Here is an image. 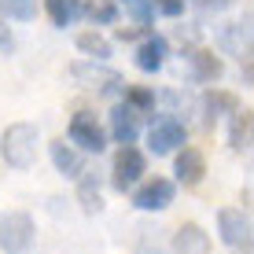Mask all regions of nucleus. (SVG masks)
I'll return each instance as SVG.
<instances>
[{
	"label": "nucleus",
	"instance_id": "f257e3e1",
	"mask_svg": "<svg viewBox=\"0 0 254 254\" xmlns=\"http://www.w3.org/2000/svg\"><path fill=\"white\" fill-rule=\"evenodd\" d=\"M37 126H30V122H15V126L4 129V136H0V155H4V162L11 166V170H30L33 162H37Z\"/></svg>",
	"mask_w": 254,
	"mask_h": 254
},
{
	"label": "nucleus",
	"instance_id": "f03ea898",
	"mask_svg": "<svg viewBox=\"0 0 254 254\" xmlns=\"http://www.w3.org/2000/svg\"><path fill=\"white\" fill-rule=\"evenodd\" d=\"M33 243V217L26 210H11L0 221V251L4 254H26Z\"/></svg>",
	"mask_w": 254,
	"mask_h": 254
},
{
	"label": "nucleus",
	"instance_id": "7ed1b4c3",
	"mask_svg": "<svg viewBox=\"0 0 254 254\" xmlns=\"http://www.w3.org/2000/svg\"><path fill=\"white\" fill-rule=\"evenodd\" d=\"M70 77L85 89H100V92H115L122 89V74L111 66H103V59H81V63L70 66Z\"/></svg>",
	"mask_w": 254,
	"mask_h": 254
},
{
	"label": "nucleus",
	"instance_id": "20e7f679",
	"mask_svg": "<svg viewBox=\"0 0 254 254\" xmlns=\"http://www.w3.org/2000/svg\"><path fill=\"white\" fill-rule=\"evenodd\" d=\"M144 170H147V159H144V151L133 144H122V151L115 155V170H111V185H115L118 191H129L136 185L140 177H144Z\"/></svg>",
	"mask_w": 254,
	"mask_h": 254
},
{
	"label": "nucleus",
	"instance_id": "39448f33",
	"mask_svg": "<svg viewBox=\"0 0 254 254\" xmlns=\"http://www.w3.org/2000/svg\"><path fill=\"white\" fill-rule=\"evenodd\" d=\"M70 144H77L81 151H92L100 155L103 147H107V133H103V126L96 122V115H89V111H81V115L70 118Z\"/></svg>",
	"mask_w": 254,
	"mask_h": 254
},
{
	"label": "nucleus",
	"instance_id": "423d86ee",
	"mask_svg": "<svg viewBox=\"0 0 254 254\" xmlns=\"http://www.w3.org/2000/svg\"><path fill=\"white\" fill-rule=\"evenodd\" d=\"M217 232H221V240L229 243V247L251 251V217H247V210L225 206L221 214H217Z\"/></svg>",
	"mask_w": 254,
	"mask_h": 254
},
{
	"label": "nucleus",
	"instance_id": "0eeeda50",
	"mask_svg": "<svg viewBox=\"0 0 254 254\" xmlns=\"http://www.w3.org/2000/svg\"><path fill=\"white\" fill-rule=\"evenodd\" d=\"M185 140H188L185 122H177L173 115H166V118H159L151 126V133H147V147H151L155 155H170V151H177Z\"/></svg>",
	"mask_w": 254,
	"mask_h": 254
},
{
	"label": "nucleus",
	"instance_id": "6e6552de",
	"mask_svg": "<svg viewBox=\"0 0 254 254\" xmlns=\"http://www.w3.org/2000/svg\"><path fill=\"white\" fill-rule=\"evenodd\" d=\"M173 195H177V185L166 181V177H155V181H147L144 188L133 191V206L136 210H166L173 203Z\"/></svg>",
	"mask_w": 254,
	"mask_h": 254
},
{
	"label": "nucleus",
	"instance_id": "1a4fd4ad",
	"mask_svg": "<svg viewBox=\"0 0 254 254\" xmlns=\"http://www.w3.org/2000/svg\"><path fill=\"white\" fill-rule=\"evenodd\" d=\"M173 173H177V181H181L185 188H195L199 181L206 177V159H203V151H199V147H185V144H181L177 162H173Z\"/></svg>",
	"mask_w": 254,
	"mask_h": 254
},
{
	"label": "nucleus",
	"instance_id": "9d476101",
	"mask_svg": "<svg viewBox=\"0 0 254 254\" xmlns=\"http://www.w3.org/2000/svg\"><path fill=\"white\" fill-rule=\"evenodd\" d=\"M221 48L247 66V63H251V19L225 26V30H221Z\"/></svg>",
	"mask_w": 254,
	"mask_h": 254
},
{
	"label": "nucleus",
	"instance_id": "9b49d317",
	"mask_svg": "<svg viewBox=\"0 0 254 254\" xmlns=\"http://www.w3.org/2000/svg\"><path fill=\"white\" fill-rule=\"evenodd\" d=\"M185 59H188V70H191V77H195V81H217V77H221V70H225L221 59H217L210 48H188Z\"/></svg>",
	"mask_w": 254,
	"mask_h": 254
},
{
	"label": "nucleus",
	"instance_id": "f8f14e48",
	"mask_svg": "<svg viewBox=\"0 0 254 254\" xmlns=\"http://www.w3.org/2000/svg\"><path fill=\"white\" fill-rule=\"evenodd\" d=\"M166 56H170V45H166V37H159V33H147L144 45L136 48V66L144 70V74H155V70H162Z\"/></svg>",
	"mask_w": 254,
	"mask_h": 254
},
{
	"label": "nucleus",
	"instance_id": "ddd939ff",
	"mask_svg": "<svg viewBox=\"0 0 254 254\" xmlns=\"http://www.w3.org/2000/svg\"><path fill=\"white\" fill-rule=\"evenodd\" d=\"M140 133V111H133L129 103H118L115 111H111V136L118 140V144H133Z\"/></svg>",
	"mask_w": 254,
	"mask_h": 254
},
{
	"label": "nucleus",
	"instance_id": "4468645a",
	"mask_svg": "<svg viewBox=\"0 0 254 254\" xmlns=\"http://www.w3.org/2000/svg\"><path fill=\"white\" fill-rule=\"evenodd\" d=\"M173 251L177 254H210V236L195 221H185L173 232Z\"/></svg>",
	"mask_w": 254,
	"mask_h": 254
},
{
	"label": "nucleus",
	"instance_id": "2eb2a0df",
	"mask_svg": "<svg viewBox=\"0 0 254 254\" xmlns=\"http://www.w3.org/2000/svg\"><path fill=\"white\" fill-rule=\"evenodd\" d=\"M52 151V162H56V170L63 173V177H81V170H85V159L74 151V147L66 144V140H56V144L48 147Z\"/></svg>",
	"mask_w": 254,
	"mask_h": 254
},
{
	"label": "nucleus",
	"instance_id": "dca6fc26",
	"mask_svg": "<svg viewBox=\"0 0 254 254\" xmlns=\"http://www.w3.org/2000/svg\"><path fill=\"white\" fill-rule=\"evenodd\" d=\"M251 126H254V111L251 107H236L232 111V122H229V144L236 151H247L251 147Z\"/></svg>",
	"mask_w": 254,
	"mask_h": 254
},
{
	"label": "nucleus",
	"instance_id": "f3484780",
	"mask_svg": "<svg viewBox=\"0 0 254 254\" xmlns=\"http://www.w3.org/2000/svg\"><path fill=\"white\" fill-rule=\"evenodd\" d=\"M77 203H81L85 214H100L103 210V195H100V177L96 173H85L77 177Z\"/></svg>",
	"mask_w": 254,
	"mask_h": 254
},
{
	"label": "nucleus",
	"instance_id": "a211bd4d",
	"mask_svg": "<svg viewBox=\"0 0 254 254\" xmlns=\"http://www.w3.org/2000/svg\"><path fill=\"white\" fill-rule=\"evenodd\" d=\"M199 107H203V122L210 126V122H214L217 115H225V111L232 115L240 103H236V96H232V92H217V89H214V92H206V96H203V103H199Z\"/></svg>",
	"mask_w": 254,
	"mask_h": 254
},
{
	"label": "nucleus",
	"instance_id": "6ab92c4d",
	"mask_svg": "<svg viewBox=\"0 0 254 254\" xmlns=\"http://www.w3.org/2000/svg\"><path fill=\"white\" fill-rule=\"evenodd\" d=\"M45 11L59 30H66V26H74V19L81 15V0H45Z\"/></svg>",
	"mask_w": 254,
	"mask_h": 254
},
{
	"label": "nucleus",
	"instance_id": "aec40b11",
	"mask_svg": "<svg viewBox=\"0 0 254 254\" xmlns=\"http://www.w3.org/2000/svg\"><path fill=\"white\" fill-rule=\"evenodd\" d=\"M77 52H85L89 59H107L111 56V41L100 37V33H77Z\"/></svg>",
	"mask_w": 254,
	"mask_h": 254
},
{
	"label": "nucleus",
	"instance_id": "412c9836",
	"mask_svg": "<svg viewBox=\"0 0 254 254\" xmlns=\"http://www.w3.org/2000/svg\"><path fill=\"white\" fill-rule=\"evenodd\" d=\"M126 89V103L133 111H140V115H147V111H155V92L144 89V85H122Z\"/></svg>",
	"mask_w": 254,
	"mask_h": 254
},
{
	"label": "nucleus",
	"instance_id": "4be33fe9",
	"mask_svg": "<svg viewBox=\"0 0 254 254\" xmlns=\"http://www.w3.org/2000/svg\"><path fill=\"white\" fill-rule=\"evenodd\" d=\"M89 19L96 26L118 22V0H89Z\"/></svg>",
	"mask_w": 254,
	"mask_h": 254
},
{
	"label": "nucleus",
	"instance_id": "5701e85b",
	"mask_svg": "<svg viewBox=\"0 0 254 254\" xmlns=\"http://www.w3.org/2000/svg\"><path fill=\"white\" fill-rule=\"evenodd\" d=\"M0 7L7 11V19H19V22H30L37 15V0H0Z\"/></svg>",
	"mask_w": 254,
	"mask_h": 254
},
{
	"label": "nucleus",
	"instance_id": "b1692460",
	"mask_svg": "<svg viewBox=\"0 0 254 254\" xmlns=\"http://www.w3.org/2000/svg\"><path fill=\"white\" fill-rule=\"evenodd\" d=\"M122 4H126V11L133 15L140 26H151V19H155V4L151 0H122Z\"/></svg>",
	"mask_w": 254,
	"mask_h": 254
},
{
	"label": "nucleus",
	"instance_id": "393cba45",
	"mask_svg": "<svg viewBox=\"0 0 254 254\" xmlns=\"http://www.w3.org/2000/svg\"><path fill=\"white\" fill-rule=\"evenodd\" d=\"M151 4L159 7L166 19H181V15H185V0H151Z\"/></svg>",
	"mask_w": 254,
	"mask_h": 254
},
{
	"label": "nucleus",
	"instance_id": "a878e982",
	"mask_svg": "<svg viewBox=\"0 0 254 254\" xmlns=\"http://www.w3.org/2000/svg\"><path fill=\"white\" fill-rule=\"evenodd\" d=\"M11 48H15V33L0 22V52H11Z\"/></svg>",
	"mask_w": 254,
	"mask_h": 254
},
{
	"label": "nucleus",
	"instance_id": "bb28decb",
	"mask_svg": "<svg viewBox=\"0 0 254 254\" xmlns=\"http://www.w3.org/2000/svg\"><path fill=\"white\" fill-rule=\"evenodd\" d=\"M195 4H203V7H214V11H217V7H229L232 0H195Z\"/></svg>",
	"mask_w": 254,
	"mask_h": 254
},
{
	"label": "nucleus",
	"instance_id": "cd10ccee",
	"mask_svg": "<svg viewBox=\"0 0 254 254\" xmlns=\"http://www.w3.org/2000/svg\"><path fill=\"white\" fill-rule=\"evenodd\" d=\"M240 254H251V251H240Z\"/></svg>",
	"mask_w": 254,
	"mask_h": 254
}]
</instances>
